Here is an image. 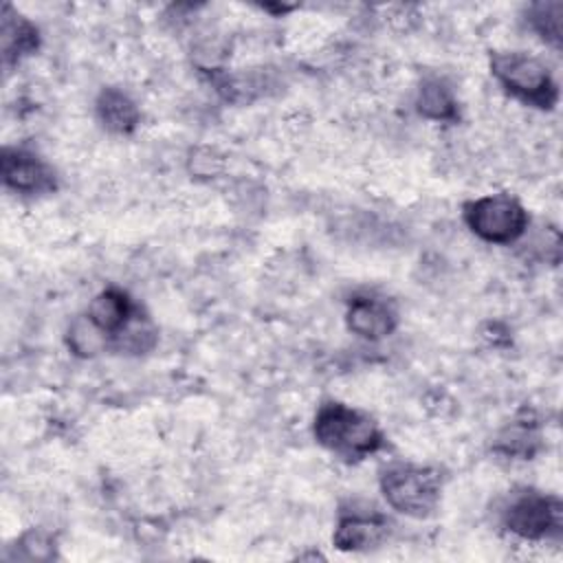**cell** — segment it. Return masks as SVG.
<instances>
[{
	"label": "cell",
	"instance_id": "6da1fadb",
	"mask_svg": "<svg viewBox=\"0 0 563 563\" xmlns=\"http://www.w3.org/2000/svg\"><path fill=\"white\" fill-rule=\"evenodd\" d=\"M314 438L328 451L345 457L361 460L383 446L378 424L363 411L341 402H325L314 416Z\"/></svg>",
	"mask_w": 563,
	"mask_h": 563
},
{
	"label": "cell",
	"instance_id": "7a4b0ae2",
	"mask_svg": "<svg viewBox=\"0 0 563 563\" xmlns=\"http://www.w3.org/2000/svg\"><path fill=\"white\" fill-rule=\"evenodd\" d=\"M380 490L394 510L422 519L440 504L442 475L433 466L394 464L383 471Z\"/></svg>",
	"mask_w": 563,
	"mask_h": 563
},
{
	"label": "cell",
	"instance_id": "3957f363",
	"mask_svg": "<svg viewBox=\"0 0 563 563\" xmlns=\"http://www.w3.org/2000/svg\"><path fill=\"white\" fill-rule=\"evenodd\" d=\"M490 70L495 79L517 99L537 106L552 108L559 99L556 84L537 55L523 51H504L490 57Z\"/></svg>",
	"mask_w": 563,
	"mask_h": 563
},
{
	"label": "cell",
	"instance_id": "277c9868",
	"mask_svg": "<svg viewBox=\"0 0 563 563\" xmlns=\"http://www.w3.org/2000/svg\"><path fill=\"white\" fill-rule=\"evenodd\" d=\"M466 227L484 242L512 244L528 229L523 205L508 194H488L464 207Z\"/></svg>",
	"mask_w": 563,
	"mask_h": 563
},
{
	"label": "cell",
	"instance_id": "5b68a950",
	"mask_svg": "<svg viewBox=\"0 0 563 563\" xmlns=\"http://www.w3.org/2000/svg\"><path fill=\"white\" fill-rule=\"evenodd\" d=\"M504 526L526 541L559 537L563 526V506L552 495L523 490L510 497V504L504 510Z\"/></svg>",
	"mask_w": 563,
	"mask_h": 563
},
{
	"label": "cell",
	"instance_id": "8992f818",
	"mask_svg": "<svg viewBox=\"0 0 563 563\" xmlns=\"http://www.w3.org/2000/svg\"><path fill=\"white\" fill-rule=\"evenodd\" d=\"M0 169L4 185L20 194H44L55 187L53 169L26 150H4Z\"/></svg>",
	"mask_w": 563,
	"mask_h": 563
},
{
	"label": "cell",
	"instance_id": "52a82bcc",
	"mask_svg": "<svg viewBox=\"0 0 563 563\" xmlns=\"http://www.w3.org/2000/svg\"><path fill=\"white\" fill-rule=\"evenodd\" d=\"M345 321L354 334H358L367 341H378L396 330L398 314L387 299L361 295L350 301Z\"/></svg>",
	"mask_w": 563,
	"mask_h": 563
},
{
	"label": "cell",
	"instance_id": "ba28073f",
	"mask_svg": "<svg viewBox=\"0 0 563 563\" xmlns=\"http://www.w3.org/2000/svg\"><path fill=\"white\" fill-rule=\"evenodd\" d=\"M387 528H389L387 519L378 512L350 510L339 517L332 541L339 550H347V552L372 550L387 539Z\"/></svg>",
	"mask_w": 563,
	"mask_h": 563
},
{
	"label": "cell",
	"instance_id": "9c48e42d",
	"mask_svg": "<svg viewBox=\"0 0 563 563\" xmlns=\"http://www.w3.org/2000/svg\"><path fill=\"white\" fill-rule=\"evenodd\" d=\"M86 314L99 330L117 336L134 317V306L123 290L106 288L92 297Z\"/></svg>",
	"mask_w": 563,
	"mask_h": 563
},
{
	"label": "cell",
	"instance_id": "30bf717a",
	"mask_svg": "<svg viewBox=\"0 0 563 563\" xmlns=\"http://www.w3.org/2000/svg\"><path fill=\"white\" fill-rule=\"evenodd\" d=\"M97 114L101 123L114 134H130L141 121V112L134 99L119 88L101 90L97 99Z\"/></svg>",
	"mask_w": 563,
	"mask_h": 563
},
{
	"label": "cell",
	"instance_id": "8fae6325",
	"mask_svg": "<svg viewBox=\"0 0 563 563\" xmlns=\"http://www.w3.org/2000/svg\"><path fill=\"white\" fill-rule=\"evenodd\" d=\"M37 48V29L11 7L2 11V55L4 62H18L20 57Z\"/></svg>",
	"mask_w": 563,
	"mask_h": 563
},
{
	"label": "cell",
	"instance_id": "7c38bea8",
	"mask_svg": "<svg viewBox=\"0 0 563 563\" xmlns=\"http://www.w3.org/2000/svg\"><path fill=\"white\" fill-rule=\"evenodd\" d=\"M418 112L429 121H455L457 119V101L451 92V88L438 79L429 77L420 84L418 97H416Z\"/></svg>",
	"mask_w": 563,
	"mask_h": 563
},
{
	"label": "cell",
	"instance_id": "4fadbf2b",
	"mask_svg": "<svg viewBox=\"0 0 563 563\" xmlns=\"http://www.w3.org/2000/svg\"><path fill=\"white\" fill-rule=\"evenodd\" d=\"M561 18H563V2H537L528 9V22L532 31L550 46H561Z\"/></svg>",
	"mask_w": 563,
	"mask_h": 563
},
{
	"label": "cell",
	"instance_id": "5bb4252c",
	"mask_svg": "<svg viewBox=\"0 0 563 563\" xmlns=\"http://www.w3.org/2000/svg\"><path fill=\"white\" fill-rule=\"evenodd\" d=\"M537 446L539 433L526 420H517L515 424L506 427L495 442V449L510 457H530L537 451Z\"/></svg>",
	"mask_w": 563,
	"mask_h": 563
},
{
	"label": "cell",
	"instance_id": "9a60e30c",
	"mask_svg": "<svg viewBox=\"0 0 563 563\" xmlns=\"http://www.w3.org/2000/svg\"><path fill=\"white\" fill-rule=\"evenodd\" d=\"M106 343H108V334L103 330H99L88 319V314L77 317L68 328V347L77 356H95L101 350H106Z\"/></svg>",
	"mask_w": 563,
	"mask_h": 563
},
{
	"label": "cell",
	"instance_id": "2e32d148",
	"mask_svg": "<svg viewBox=\"0 0 563 563\" xmlns=\"http://www.w3.org/2000/svg\"><path fill=\"white\" fill-rule=\"evenodd\" d=\"M156 341V332L147 321H141V317H132L130 323L114 336V343L119 350L123 352H132V354H141L147 352Z\"/></svg>",
	"mask_w": 563,
	"mask_h": 563
},
{
	"label": "cell",
	"instance_id": "e0dca14e",
	"mask_svg": "<svg viewBox=\"0 0 563 563\" xmlns=\"http://www.w3.org/2000/svg\"><path fill=\"white\" fill-rule=\"evenodd\" d=\"M187 169L198 180H211L224 172V156L211 145H198L187 156Z\"/></svg>",
	"mask_w": 563,
	"mask_h": 563
},
{
	"label": "cell",
	"instance_id": "ac0fdd59",
	"mask_svg": "<svg viewBox=\"0 0 563 563\" xmlns=\"http://www.w3.org/2000/svg\"><path fill=\"white\" fill-rule=\"evenodd\" d=\"M18 545H20L24 559H29V561H44V559L53 556V550H55L51 534H46L42 530H31V532L22 534Z\"/></svg>",
	"mask_w": 563,
	"mask_h": 563
}]
</instances>
